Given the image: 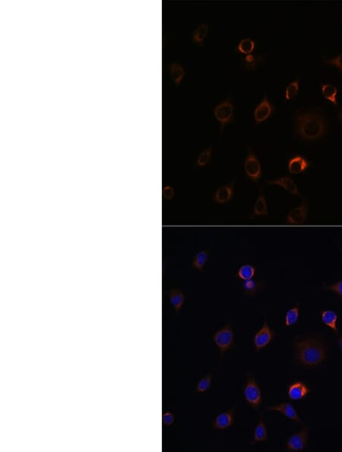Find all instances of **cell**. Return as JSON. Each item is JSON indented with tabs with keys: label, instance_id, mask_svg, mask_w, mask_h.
Segmentation results:
<instances>
[{
	"label": "cell",
	"instance_id": "obj_1",
	"mask_svg": "<svg viewBox=\"0 0 342 452\" xmlns=\"http://www.w3.org/2000/svg\"><path fill=\"white\" fill-rule=\"evenodd\" d=\"M294 347L296 361L303 367H317L326 359V345L320 336H297Z\"/></svg>",
	"mask_w": 342,
	"mask_h": 452
},
{
	"label": "cell",
	"instance_id": "obj_2",
	"mask_svg": "<svg viewBox=\"0 0 342 452\" xmlns=\"http://www.w3.org/2000/svg\"><path fill=\"white\" fill-rule=\"evenodd\" d=\"M297 133L303 140H314L322 137L326 132V123L319 113L298 111L294 116Z\"/></svg>",
	"mask_w": 342,
	"mask_h": 452
},
{
	"label": "cell",
	"instance_id": "obj_3",
	"mask_svg": "<svg viewBox=\"0 0 342 452\" xmlns=\"http://www.w3.org/2000/svg\"><path fill=\"white\" fill-rule=\"evenodd\" d=\"M213 114L220 124L222 133L224 127L234 121V106L231 99L228 98L217 104L213 108Z\"/></svg>",
	"mask_w": 342,
	"mask_h": 452
},
{
	"label": "cell",
	"instance_id": "obj_4",
	"mask_svg": "<svg viewBox=\"0 0 342 452\" xmlns=\"http://www.w3.org/2000/svg\"><path fill=\"white\" fill-rule=\"evenodd\" d=\"M243 395L247 404L255 411H258L262 403V393L253 377L248 376L246 385L243 387Z\"/></svg>",
	"mask_w": 342,
	"mask_h": 452
},
{
	"label": "cell",
	"instance_id": "obj_5",
	"mask_svg": "<svg viewBox=\"0 0 342 452\" xmlns=\"http://www.w3.org/2000/svg\"><path fill=\"white\" fill-rule=\"evenodd\" d=\"M213 340L216 347L219 348L221 359H222L224 352L234 347V333L231 323H228L221 329L215 332L213 335Z\"/></svg>",
	"mask_w": 342,
	"mask_h": 452
},
{
	"label": "cell",
	"instance_id": "obj_6",
	"mask_svg": "<svg viewBox=\"0 0 342 452\" xmlns=\"http://www.w3.org/2000/svg\"><path fill=\"white\" fill-rule=\"evenodd\" d=\"M243 167L246 177L255 183L258 182L262 176L261 164L251 148H248V154L243 163Z\"/></svg>",
	"mask_w": 342,
	"mask_h": 452
},
{
	"label": "cell",
	"instance_id": "obj_7",
	"mask_svg": "<svg viewBox=\"0 0 342 452\" xmlns=\"http://www.w3.org/2000/svg\"><path fill=\"white\" fill-rule=\"evenodd\" d=\"M275 337L276 333L269 328L266 320H265L262 328L253 336V343L256 352L268 347L275 340Z\"/></svg>",
	"mask_w": 342,
	"mask_h": 452
},
{
	"label": "cell",
	"instance_id": "obj_8",
	"mask_svg": "<svg viewBox=\"0 0 342 452\" xmlns=\"http://www.w3.org/2000/svg\"><path fill=\"white\" fill-rule=\"evenodd\" d=\"M308 436L309 429L307 426H303L300 431L293 434L287 439L285 444V449L289 452H302L306 449Z\"/></svg>",
	"mask_w": 342,
	"mask_h": 452
},
{
	"label": "cell",
	"instance_id": "obj_9",
	"mask_svg": "<svg viewBox=\"0 0 342 452\" xmlns=\"http://www.w3.org/2000/svg\"><path fill=\"white\" fill-rule=\"evenodd\" d=\"M311 389L305 382L301 380H296L289 384L287 389V394L289 399L293 401H299L307 397Z\"/></svg>",
	"mask_w": 342,
	"mask_h": 452
},
{
	"label": "cell",
	"instance_id": "obj_10",
	"mask_svg": "<svg viewBox=\"0 0 342 452\" xmlns=\"http://www.w3.org/2000/svg\"><path fill=\"white\" fill-rule=\"evenodd\" d=\"M274 106L270 101L268 100L266 94L264 95L262 102L257 105L254 111L253 117L256 124L259 125L270 118L274 112Z\"/></svg>",
	"mask_w": 342,
	"mask_h": 452
},
{
	"label": "cell",
	"instance_id": "obj_11",
	"mask_svg": "<svg viewBox=\"0 0 342 452\" xmlns=\"http://www.w3.org/2000/svg\"><path fill=\"white\" fill-rule=\"evenodd\" d=\"M308 204L303 200L301 205L291 209L287 214L286 222L287 224L293 226H300L304 224L307 219Z\"/></svg>",
	"mask_w": 342,
	"mask_h": 452
},
{
	"label": "cell",
	"instance_id": "obj_12",
	"mask_svg": "<svg viewBox=\"0 0 342 452\" xmlns=\"http://www.w3.org/2000/svg\"><path fill=\"white\" fill-rule=\"evenodd\" d=\"M234 187H235V180L231 183L219 187L214 193V202L219 204H225L230 202L234 197Z\"/></svg>",
	"mask_w": 342,
	"mask_h": 452
},
{
	"label": "cell",
	"instance_id": "obj_13",
	"mask_svg": "<svg viewBox=\"0 0 342 452\" xmlns=\"http://www.w3.org/2000/svg\"><path fill=\"white\" fill-rule=\"evenodd\" d=\"M235 409L236 406H234V408L218 415L213 422L214 429L217 430H226L231 428L234 424Z\"/></svg>",
	"mask_w": 342,
	"mask_h": 452
},
{
	"label": "cell",
	"instance_id": "obj_14",
	"mask_svg": "<svg viewBox=\"0 0 342 452\" xmlns=\"http://www.w3.org/2000/svg\"><path fill=\"white\" fill-rule=\"evenodd\" d=\"M268 411H277L284 415L287 419H291L294 423H301V419L296 411L294 406L291 402H284L277 406H272L267 408Z\"/></svg>",
	"mask_w": 342,
	"mask_h": 452
},
{
	"label": "cell",
	"instance_id": "obj_15",
	"mask_svg": "<svg viewBox=\"0 0 342 452\" xmlns=\"http://www.w3.org/2000/svg\"><path fill=\"white\" fill-rule=\"evenodd\" d=\"M266 183L268 185H277V186H282L283 188L285 189L289 193L292 194L293 196L301 195V192L299 191L298 186H297L295 182L291 177L284 176L279 178V179L266 181Z\"/></svg>",
	"mask_w": 342,
	"mask_h": 452
},
{
	"label": "cell",
	"instance_id": "obj_16",
	"mask_svg": "<svg viewBox=\"0 0 342 452\" xmlns=\"http://www.w3.org/2000/svg\"><path fill=\"white\" fill-rule=\"evenodd\" d=\"M310 163L303 156L296 155L289 159L287 169L292 174H299L307 169Z\"/></svg>",
	"mask_w": 342,
	"mask_h": 452
},
{
	"label": "cell",
	"instance_id": "obj_17",
	"mask_svg": "<svg viewBox=\"0 0 342 452\" xmlns=\"http://www.w3.org/2000/svg\"><path fill=\"white\" fill-rule=\"evenodd\" d=\"M169 296H170V305L175 309L177 314H178L186 302V297L184 295L183 292L179 288H172L170 290Z\"/></svg>",
	"mask_w": 342,
	"mask_h": 452
},
{
	"label": "cell",
	"instance_id": "obj_18",
	"mask_svg": "<svg viewBox=\"0 0 342 452\" xmlns=\"http://www.w3.org/2000/svg\"><path fill=\"white\" fill-rule=\"evenodd\" d=\"M339 316L332 310H322L321 311V321L325 326L331 328L335 333H338L337 321Z\"/></svg>",
	"mask_w": 342,
	"mask_h": 452
},
{
	"label": "cell",
	"instance_id": "obj_19",
	"mask_svg": "<svg viewBox=\"0 0 342 452\" xmlns=\"http://www.w3.org/2000/svg\"><path fill=\"white\" fill-rule=\"evenodd\" d=\"M169 72L170 77L177 86H180L184 77L186 76V71L183 66L179 62H173L169 66Z\"/></svg>",
	"mask_w": 342,
	"mask_h": 452
},
{
	"label": "cell",
	"instance_id": "obj_20",
	"mask_svg": "<svg viewBox=\"0 0 342 452\" xmlns=\"http://www.w3.org/2000/svg\"><path fill=\"white\" fill-rule=\"evenodd\" d=\"M208 25L207 24H201L193 31L191 37L193 43L198 44L200 47H203L205 43V38L208 35Z\"/></svg>",
	"mask_w": 342,
	"mask_h": 452
},
{
	"label": "cell",
	"instance_id": "obj_21",
	"mask_svg": "<svg viewBox=\"0 0 342 452\" xmlns=\"http://www.w3.org/2000/svg\"><path fill=\"white\" fill-rule=\"evenodd\" d=\"M267 441H268V431H267L265 422L263 420V417L262 416L258 424L255 429L254 437H253L251 444L254 445L255 443L267 442Z\"/></svg>",
	"mask_w": 342,
	"mask_h": 452
},
{
	"label": "cell",
	"instance_id": "obj_22",
	"mask_svg": "<svg viewBox=\"0 0 342 452\" xmlns=\"http://www.w3.org/2000/svg\"><path fill=\"white\" fill-rule=\"evenodd\" d=\"M263 287H264V283L253 280V279L245 280L242 283V289L245 293L249 296H255L263 288Z\"/></svg>",
	"mask_w": 342,
	"mask_h": 452
},
{
	"label": "cell",
	"instance_id": "obj_23",
	"mask_svg": "<svg viewBox=\"0 0 342 452\" xmlns=\"http://www.w3.org/2000/svg\"><path fill=\"white\" fill-rule=\"evenodd\" d=\"M265 56H256L253 54L245 56L244 58L242 59V62L244 63V69H249V70H253V69L258 68L263 62H265Z\"/></svg>",
	"mask_w": 342,
	"mask_h": 452
},
{
	"label": "cell",
	"instance_id": "obj_24",
	"mask_svg": "<svg viewBox=\"0 0 342 452\" xmlns=\"http://www.w3.org/2000/svg\"><path fill=\"white\" fill-rule=\"evenodd\" d=\"M208 259V250H201L196 253L191 263V267L193 269H197L200 273H202L205 264Z\"/></svg>",
	"mask_w": 342,
	"mask_h": 452
},
{
	"label": "cell",
	"instance_id": "obj_25",
	"mask_svg": "<svg viewBox=\"0 0 342 452\" xmlns=\"http://www.w3.org/2000/svg\"><path fill=\"white\" fill-rule=\"evenodd\" d=\"M255 47H256V43L252 38H242V40L238 43L236 50L239 54L246 56L253 54Z\"/></svg>",
	"mask_w": 342,
	"mask_h": 452
},
{
	"label": "cell",
	"instance_id": "obj_26",
	"mask_svg": "<svg viewBox=\"0 0 342 452\" xmlns=\"http://www.w3.org/2000/svg\"><path fill=\"white\" fill-rule=\"evenodd\" d=\"M253 214V216H266L268 214V205H267L266 200H265V196L262 192L255 203Z\"/></svg>",
	"mask_w": 342,
	"mask_h": 452
},
{
	"label": "cell",
	"instance_id": "obj_27",
	"mask_svg": "<svg viewBox=\"0 0 342 452\" xmlns=\"http://www.w3.org/2000/svg\"><path fill=\"white\" fill-rule=\"evenodd\" d=\"M256 274V268L252 264H243L238 269V273L236 274V277L239 280L245 281V280H251Z\"/></svg>",
	"mask_w": 342,
	"mask_h": 452
},
{
	"label": "cell",
	"instance_id": "obj_28",
	"mask_svg": "<svg viewBox=\"0 0 342 452\" xmlns=\"http://www.w3.org/2000/svg\"><path fill=\"white\" fill-rule=\"evenodd\" d=\"M322 93L327 100L330 101L334 105L337 106L338 90L336 87L330 84H322Z\"/></svg>",
	"mask_w": 342,
	"mask_h": 452
},
{
	"label": "cell",
	"instance_id": "obj_29",
	"mask_svg": "<svg viewBox=\"0 0 342 452\" xmlns=\"http://www.w3.org/2000/svg\"><path fill=\"white\" fill-rule=\"evenodd\" d=\"M300 318V308L298 305L291 307L287 310L284 318V325L287 328L292 327L295 325L299 321Z\"/></svg>",
	"mask_w": 342,
	"mask_h": 452
},
{
	"label": "cell",
	"instance_id": "obj_30",
	"mask_svg": "<svg viewBox=\"0 0 342 452\" xmlns=\"http://www.w3.org/2000/svg\"><path fill=\"white\" fill-rule=\"evenodd\" d=\"M212 156V147H208V148H205L202 152H200L198 157L196 159V165L200 167H205V166L209 164L210 162H211Z\"/></svg>",
	"mask_w": 342,
	"mask_h": 452
},
{
	"label": "cell",
	"instance_id": "obj_31",
	"mask_svg": "<svg viewBox=\"0 0 342 452\" xmlns=\"http://www.w3.org/2000/svg\"><path fill=\"white\" fill-rule=\"evenodd\" d=\"M212 386V374L208 373L204 378H201L197 383L196 392L203 393L206 392Z\"/></svg>",
	"mask_w": 342,
	"mask_h": 452
},
{
	"label": "cell",
	"instance_id": "obj_32",
	"mask_svg": "<svg viewBox=\"0 0 342 452\" xmlns=\"http://www.w3.org/2000/svg\"><path fill=\"white\" fill-rule=\"evenodd\" d=\"M298 91H299V80H296L295 81L291 82L286 88V100L290 101L294 99L298 95Z\"/></svg>",
	"mask_w": 342,
	"mask_h": 452
},
{
	"label": "cell",
	"instance_id": "obj_33",
	"mask_svg": "<svg viewBox=\"0 0 342 452\" xmlns=\"http://www.w3.org/2000/svg\"><path fill=\"white\" fill-rule=\"evenodd\" d=\"M174 420H175V418H174V414L170 411H167L163 412V414H162V424H163V426L169 427V426H172L174 424Z\"/></svg>",
	"mask_w": 342,
	"mask_h": 452
},
{
	"label": "cell",
	"instance_id": "obj_34",
	"mask_svg": "<svg viewBox=\"0 0 342 452\" xmlns=\"http://www.w3.org/2000/svg\"><path fill=\"white\" fill-rule=\"evenodd\" d=\"M324 288L335 292L336 295H339L342 299V280H339L337 283H334L332 285L325 286Z\"/></svg>",
	"mask_w": 342,
	"mask_h": 452
},
{
	"label": "cell",
	"instance_id": "obj_35",
	"mask_svg": "<svg viewBox=\"0 0 342 452\" xmlns=\"http://www.w3.org/2000/svg\"><path fill=\"white\" fill-rule=\"evenodd\" d=\"M324 62L325 64H332L342 72V54L332 59L326 60L324 61Z\"/></svg>",
	"mask_w": 342,
	"mask_h": 452
},
{
	"label": "cell",
	"instance_id": "obj_36",
	"mask_svg": "<svg viewBox=\"0 0 342 452\" xmlns=\"http://www.w3.org/2000/svg\"><path fill=\"white\" fill-rule=\"evenodd\" d=\"M174 197V190L172 186H166L163 189V197L167 200H171Z\"/></svg>",
	"mask_w": 342,
	"mask_h": 452
},
{
	"label": "cell",
	"instance_id": "obj_37",
	"mask_svg": "<svg viewBox=\"0 0 342 452\" xmlns=\"http://www.w3.org/2000/svg\"><path fill=\"white\" fill-rule=\"evenodd\" d=\"M338 345H339V348H340L341 351L342 352V334L340 335L337 339Z\"/></svg>",
	"mask_w": 342,
	"mask_h": 452
},
{
	"label": "cell",
	"instance_id": "obj_38",
	"mask_svg": "<svg viewBox=\"0 0 342 452\" xmlns=\"http://www.w3.org/2000/svg\"><path fill=\"white\" fill-rule=\"evenodd\" d=\"M338 116H339V121H340L341 124H342V107L340 109V111H339Z\"/></svg>",
	"mask_w": 342,
	"mask_h": 452
}]
</instances>
